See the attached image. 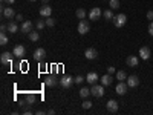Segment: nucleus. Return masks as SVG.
<instances>
[{"label":"nucleus","mask_w":153,"mask_h":115,"mask_svg":"<svg viewBox=\"0 0 153 115\" xmlns=\"http://www.w3.org/2000/svg\"><path fill=\"white\" fill-rule=\"evenodd\" d=\"M74 83H75V77H71V75H63L60 78V86L63 89H69Z\"/></svg>","instance_id":"nucleus-1"},{"label":"nucleus","mask_w":153,"mask_h":115,"mask_svg":"<svg viewBox=\"0 0 153 115\" xmlns=\"http://www.w3.org/2000/svg\"><path fill=\"white\" fill-rule=\"evenodd\" d=\"M104 87L106 86H103V84H92V87H91V94L94 95V97H97V98H101L104 95Z\"/></svg>","instance_id":"nucleus-2"},{"label":"nucleus","mask_w":153,"mask_h":115,"mask_svg":"<svg viewBox=\"0 0 153 115\" xmlns=\"http://www.w3.org/2000/svg\"><path fill=\"white\" fill-rule=\"evenodd\" d=\"M76 29H78V32H80L81 35H84V34H87L89 31H91V23H89L87 20H80Z\"/></svg>","instance_id":"nucleus-3"},{"label":"nucleus","mask_w":153,"mask_h":115,"mask_svg":"<svg viewBox=\"0 0 153 115\" xmlns=\"http://www.w3.org/2000/svg\"><path fill=\"white\" fill-rule=\"evenodd\" d=\"M126 23H127V16L126 14H118V16L113 17V25L117 28H123Z\"/></svg>","instance_id":"nucleus-4"},{"label":"nucleus","mask_w":153,"mask_h":115,"mask_svg":"<svg viewBox=\"0 0 153 115\" xmlns=\"http://www.w3.org/2000/svg\"><path fill=\"white\" fill-rule=\"evenodd\" d=\"M106 109L107 112L110 114H117L120 111V105H118V101H115V100H109L107 103H106Z\"/></svg>","instance_id":"nucleus-5"},{"label":"nucleus","mask_w":153,"mask_h":115,"mask_svg":"<svg viewBox=\"0 0 153 115\" xmlns=\"http://www.w3.org/2000/svg\"><path fill=\"white\" fill-rule=\"evenodd\" d=\"M12 57H14V52H2V55H0V63L2 65H11L12 63Z\"/></svg>","instance_id":"nucleus-6"},{"label":"nucleus","mask_w":153,"mask_h":115,"mask_svg":"<svg viewBox=\"0 0 153 115\" xmlns=\"http://www.w3.org/2000/svg\"><path fill=\"white\" fill-rule=\"evenodd\" d=\"M101 16H103V11H101L100 8H92L91 12H89V19H91L92 22H97Z\"/></svg>","instance_id":"nucleus-7"},{"label":"nucleus","mask_w":153,"mask_h":115,"mask_svg":"<svg viewBox=\"0 0 153 115\" xmlns=\"http://www.w3.org/2000/svg\"><path fill=\"white\" fill-rule=\"evenodd\" d=\"M2 16L5 19H8V20H12V19L16 17V12H14V9H12L11 6H8V8H3L2 6Z\"/></svg>","instance_id":"nucleus-8"},{"label":"nucleus","mask_w":153,"mask_h":115,"mask_svg":"<svg viewBox=\"0 0 153 115\" xmlns=\"http://www.w3.org/2000/svg\"><path fill=\"white\" fill-rule=\"evenodd\" d=\"M58 83H60V80L57 78L55 75H48L46 80H45V84H46L48 87H55Z\"/></svg>","instance_id":"nucleus-9"},{"label":"nucleus","mask_w":153,"mask_h":115,"mask_svg":"<svg viewBox=\"0 0 153 115\" xmlns=\"http://www.w3.org/2000/svg\"><path fill=\"white\" fill-rule=\"evenodd\" d=\"M127 89H129V84L124 83V81H118L117 87H115V92H117L118 95H124L127 92Z\"/></svg>","instance_id":"nucleus-10"},{"label":"nucleus","mask_w":153,"mask_h":115,"mask_svg":"<svg viewBox=\"0 0 153 115\" xmlns=\"http://www.w3.org/2000/svg\"><path fill=\"white\" fill-rule=\"evenodd\" d=\"M45 57H46V51H45L43 48H37V49L34 51V60H37V61H43Z\"/></svg>","instance_id":"nucleus-11"},{"label":"nucleus","mask_w":153,"mask_h":115,"mask_svg":"<svg viewBox=\"0 0 153 115\" xmlns=\"http://www.w3.org/2000/svg\"><path fill=\"white\" fill-rule=\"evenodd\" d=\"M150 55H152V52H150V48L149 46L139 48V58H141V60H149Z\"/></svg>","instance_id":"nucleus-12"},{"label":"nucleus","mask_w":153,"mask_h":115,"mask_svg":"<svg viewBox=\"0 0 153 115\" xmlns=\"http://www.w3.org/2000/svg\"><path fill=\"white\" fill-rule=\"evenodd\" d=\"M32 22L31 20H25L23 23H22V26H20V31L23 32V34H29L31 31H32Z\"/></svg>","instance_id":"nucleus-13"},{"label":"nucleus","mask_w":153,"mask_h":115,"mask_svg":"<svg viewBox=\"0 0 153 115\" xmlns=\"http://www.w3.org/2000/svg\"><path fill=\"white\" fill-rule=\"evenodd\" d=\"M84 57H86L87 60H95V58L98 57L97 49H95V48H87V49L84 51Z\"/></svg>","instance_id":"nucleus-14"},{"label":"nucleus","mask_w":153,"mask_h":115,"mask_svg":"<svg viewBox=\"0 0 153 115\" xmlns=\"http://www.w3.org/2000/svg\"><path fill=\"white\" fill-rule=\"evenodd\" d=\"M40 16L45 17V19H46V17H51V16H52V8H51L48 3H45V5L40 8Z\"/></svg>","instance_id":"nucleus-15"},{"label":"nucleus","mask_w":153,"mask_h":115,"mask_svg":"<svg viewBox=\"0 0 153 115\" xmlns=\"http://www.w3.org/2000/svg\"><path fill=\"white\" fill-rule=\"evenodd\" d=\"M127 84H129V87H138L139 86V77L138 75L127 77Z\"/></svg>","instance_id":"nucleus-16"},{"label":"nucleus","mask_w":153,"mask_h":115,"mask_svg":"<svg viewBox=\"0 0 153 115\" xmlns=\"http://www.w3.org/2000/svg\"><path fill=\"white\" fill-rule=\"evenodd\" d=\"M12 52H14L16 57H23L25 52H26V48H25L23 45H16L14 49H12Z\"/></svg>","instance_id":"nucleus-17"},{"label":"nucleus","mask_w":153,"mask_h":115,"mask_svg":"<svg viewBox=\"0 0 153 115\" xmlns=\"http://www.w3.org/2000/svg\"><path fill=\"white\" fill-rule=\"evenodd\" d=\"M126 63H127V66H129V68H136L138 63H139V58L135 57V55H129L126 58Z\"/></svg>","instance_id":"nucleus-18"},{"label":"nucleus","mask_w":153,"mask_h":115,"mask_svg":"<svg viewBox=\"0 0 153 115\" xmlns=\"http://www.w3.org/2000/svg\"><path fill=\"white\" fill-rule=\"evenodd\" d=\"M98 80H100V77H98L97 72H89V74L86 75V81H87L89 84H95Z\"/></svg>","instance_id":"nucleus-19"},{"label":"nucleus","mask_w":153,"mask_h":115,"mask_svg":"<svg viewBox=\"0 0 153 115\" xmlns=\"http://www.w3.org/2000/svg\"><path fill=\"white\" fill-rule=\"evenodd\" d=\"M19 29H20V28H19V23H17L16 20H9V23H8V31H9V34H16Z\"/></svg>","instance_id":"nucleus-20"},{"label":"nucleus","mask_w":153,"mask_h":115,"mask_svg":"<svg viewBox=\"0 0 153 115\" xmlns=\"http://www.w3.org/2000/svg\"><path fill=\"white\" fill-rule=\"evenodd\" d=\"M101 84H103V86H109L112 81H113V77H112V74H106V75H103V77H101Z\"/></svg>","instance_id":"nucleus-21"},{"label":"nucleus","mask_w":153,"mask_h":115,"mask_svg":"<svg viewBox=\"0 0 153 115\" xmlns=\"http://www.w3.org/2000/svg\"><path fill=\"white\" fill-rule=\"evenodd\" d=\"M115 78H117L118 81H124L127 80V74L124 71H117V74H115Z\"/></svg>","instance_id":"nucleus-22"},{"label":"nucleus","mask_w":153,"mask_h":115,"mask_svg":"<svg viewBox=\"0 0 153 115\" xmlns=\"http://www.w3.org/2000/svg\"><path fill=\"white\" fill-rule=\"evenodd\" d=\"M89 95H91V89L83 86V87L80 89V97H81V98H87Z\"/></svg>","instance_id":"nucleus-23"},{"label":"nucleus","mask_w":153,"mask_h":115,"mask_svg":"<svg viewBox=\"0 0 153 115\" xmlns=\"http://www.w3.org/2000/svg\"><path fill=\"white\" fill-rule=\"evenodd\" d=\"M28 35H29V40L31 42H38V38H40V34H38L37 31H31Z\"/></svg>","instance_id":"nucleus-24"},{"label":"nucleus","mask_w":153,"mask_h":115,"mask_svg":"<svg viewBox=\"0 0 153 115\" xmlns=\"http://www.w3.org/2000/svg\"><path fill=\"white\" fill-rule=\"evenodd\" d=\"M75 16L78 17L80 20H84V17H86V11H84L83 8H78V9L75 11Z\"/></svg>","instance_id":"nucleus-25"},{"label":"nucleus","mask_w":153,"mask_h":115,"mask_svg":"<svg viewBox=\"0 0 153 115\" xmlns=\"http://www.w3.org/2000/svg\"><path fill=\"white\" fill-rule=\"evenodd\" d=\"M25 101H26L28 106H34V103H35V95L28 94V95H26V100H25Z\"/></svg>","instance_id":"nucleus-26"},{"label":"nucleus","mask_w":153,"mask_h":115,"mask_svg":"<svg viewBox=\"0 0 153 115\" xmlns=\"http://www.w3.org/2000/svg\"><path fill=\"white\" fill-rule=\"evenodd\" d=\"M8 42H9V38L6 37V32H2V34H0V45H2V46H6Z\"/></svg>","instance_id":"nucleus-27"},{"label":"nucleus","mask_w":153,"mask_h":115,"mask_svg":"<svg viewBox=\"0 0 153 115\" xmlns=\"http://www.w3.org/2000/svg\"><path fill=\"white\" fill-rule=\"evenodd\" d=\"M103 17L106 19V20H113V12H112V9H106L104 12H103Z\"/></svg>","instance_id":"nucleus-28"},{"label":"nucleus","mask_w":153,"mask_h":115,"mask_svg":"<svg viewBox=\"0 0 153 115\" xmlns=\"http://www.w3.org/2000/svg\"><path fill=\"white\" fill-rule=\"evenodd\" d=\"M35 26H37V29H45V28H46V19H45V20H43V19L37 20Z\"/></svg>","instance_id":"nucleus-29"},{"label":"nucleus","mask_w":153,"mask_h":115,"mask_svg":"<svg viewBox=\"0 0 153 115\" xmlns=\"http://www.w3.org/2000/svg\"><path fill=\"white\" fill-rule=\"evenodd\" d=\"M109 5L112 9H118L121 5H120V0H109Z\"/></svg>","instance_id":"nucleus-30"},{"label":"nucleus","mask_w":153,"mask_h":115,"mask_svg":"<svg viewBox=\"0 0 153 115\" xmlns=\"http://www.w3.org/2000/svg\"><path fill=\"white\" fill-rule=\"evenodd\" d=\"M46 26L54 28V26H55V20H54L52 17H46Z\"/></svg>","instance_id":"nucleus-31"},{"label":"nucleus","mask_w":153,"mask_h":115,"mask_svg":"<svg viewBox=\"0 0 153 115\" xmlns=\"http://www.w3.org/2000/svg\"><path fill=\"white\" fill-rule=\"evenodd\" d=\"M81 106H83V109H91V108H92V101L84 100L83 103H81Z\"/></svg>","instance_id":"nucleus-32"},{"label":"nucleus","mask_w":153,"mask_h":115,"mask_svg":"<svg viewBox=\"0 0 153 115\" xmlns=\"http://www.w3.org/2000/svg\"><path fill=\"white\" fill-rule=\"evenodd\" d=\"M14 20H16L17 23H23V22H25V20H23V16H22V14H16Z\"/></svg>","instance_id":"nucleus-33"},{"label":"nucleus","mask_w":153,"mask_h":115,"mask_svg":"<svg viewBox=\"0 0 153 115\" xmlns=\"http://www.w3.org/2000/svg\"><path fill=\"white\" fill-rule=\"evenodd\" d=\"M84 80H86V78H83L81 75H78V77H75V83H76V84H81V83H83Z\"/></svg>","instance_id":"nucleus-34"},{"label":"nucleus","mask_w":153,"mask_h":115,"mask_svg":"<svg viewBox=\"0 0 153 115\" xmlns=\"http://www.w3.org/2000/svg\"><path fill=\"white\" fill-rule=\"evenodd\" d=\"M6 31H8V25L2 23V25H0V32H6Z\"/></svg>","instance_id":"nucleus-35"},{"label":"nucleus","mask_w":153,"mask_h":115,"mask_svg":"<svg viewBox=\"0 0 153 115\" xmlns=\"http://www.w3.org/2000/svg\"><path fill=\"white\" fill-rule=\"evenodd\" d=\"M46 69H48V65H46V63H43V61H40V71L45 72Z\"/></svg>","instance_id":"nucleus-36"},{"label":"nucleus","mask_w":153,"mask_h":115,"mask_svg":"<svg viewBox=\"0 0 153 115\" xmlns=\"http://www.w3.org/2000/svg\"><path fill=\"white\" fill-rule=\"evenodd\" d=\"M147 19H149L150 22H153V11H149V12H147Z\"/></svg>","instance_id":"nucleus-37"},{"label":"nucleus","mask_w":153,"mask_h":115,"mask_svg":"<svg viewBox=\"0 0 153 115\" xmlns=\"http://www.w3.org/2000/svg\"><path fill=\"white\" fill-rule=\"evenodd\" d=\"M149 34L153 35V22H150V25H149Z\"/></svg>","instance_id":"nucleus-38"},{"label":"nucleus","mask_w":153,"mask_h":115,"mask_svg":"<svg viewBox=\"0 0 153 115\" xmlns=\"http://www.w3.org/2000/svg\"><path fill=\"white\" fill-rule=\"evenodd\" d=\"M107 72H109V74H117V71H115V68H113V66H109Z\"/></svg>","instance_id":"nucleus-39"},{"label":"nucleus","mask_w":153,"mask_h":115,"mask_svg":"<svg viewBox=\"0 0 153 115\" xmlns=\"http://www.w3.org/2000/svg\"><path fill=\"white\" fill-rule=\"evenodd\" d=\"M14 2H16V0H2V3H8V5H12Z\"/></svg>","instance_id":"nucleus-40"},{"label":"nucleus","mask_w":153,"mask_h":115,"mask_svg":"<svg viewBox=\"0 0 153 115\" xmlns=\"http://www.w3.org/2000/svg\"><path fill=\"white\" fill-rule=\"evenodd\" d=\"M35 115H48V112H43V111H37Z\"/></svg>","instance_id":"nucleus-41"},{"label":"nucleus","mask_w":153,"mask_h":115,"mask_svg":"<svg viewBox=\"0 0 153 115\" xmlns=\"http://www.w3.org/2000/svg\"><path fill=\"white\" fill-rule=\"evenodd\" d=\"M48 115H55V111H54V109H49V111H48Z\"/></svg>","instance_id":"nucleus-42"},{"label":"nucleus","mask_w":153,"mask_h":115,"mask_svg":"<svg viewBox=\"0 0 153 115\" xmlns=\"http://www.w3.org/2000/svg\"><path fill=\"white\" fill-rule=\"evenodd\" d=\"M25 115H32V112H31V109H29V111H25Z\"/></svg>","instance_id":"nucleus-43"},{"label":"nucleus","mask_w":153,"mask_h":115,"mask_svg":"<svg viewBox=\"0 0 153 115\" xmlns=\"http://www.w3.org/2000/svg\"><path fill=\"white\" fill-rule=\"evenodd\" d=\"M42 2H43V3H49V0H42Z\"/></svg>","instance_id":"nucleus-44"},{"label":"nucleus","mask_w":153,"mask_h":115,"mask_svg":"<svg viewBox=\"0 0 153 115\" xmlns=\"http://www.w3.org/2000/svg\"><path fill=\"white\" fill-rule=\"evenodd\" d=\"M28 2H37V0H28Z\"/></svg>","instance_id":"nucleus-45"}]
</instances>
